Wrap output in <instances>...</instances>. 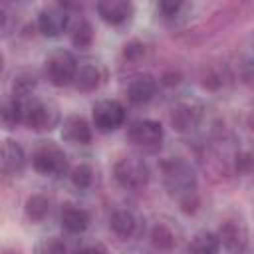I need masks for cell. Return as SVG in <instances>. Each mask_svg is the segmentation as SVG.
<instances>
[{
    "instance_id": "16",
    "label": "cell",
    "mask_w": 254,
    "mask_h": 254,
    "mask_svg": "<svg viewBox=\"0 0 254 254\" xmlns=\"http://www.w3.org/2000/svg\"><path fill=\"white\" fill-rule=\"evenodd\" d=\"M60 222H62V228L65 232H69V234H81L91 224V214L85 208H81V206L65 204L62 208Z\"/></svg>"
},
{
    "instance_id": "31",
    "label": "cell",
    "mask_w": 254,
    "mask_h": 254,
    "mask_svg": "<svg viewBox=\"0 0 254 254\" xmlns=\"http://www.w3.org/2000/svg\"><path fill=\"white\" fill-rule=\"evenodd\" d=\"M73 254H107L103 246L99 244H89V246H81L79 250H75Z\"/></svg>"
},
{
    "instance_id": "32",
    "label": "cell",
    "mask_w": 254,
    "mask_h": 254,
    "mask_svg": "<svg viewBox=\"0 0 254 254\" xmlns=\"http://www.w3.org/2000/svg\"><path fill=\"white\" fill-rule=\"evenodd\" d=\"M6 22H8V14H6V10L0 6V28H4Z\"/></svg>"
},
{
    "instance_id": "17",
    "label": "cell",
    "mask_w": 254,
    "mask_h": 254,
    "mask_svg": "<svg viewBox=\"0 0 254 254\" xmlns=\"http://www.w3.org/2000/svg\"><path fill=\"white\" fill-rule=\"evenodd\" d=\"M22 125V101L14 95H0V129L12 131Z\"/></svg>"
},
{
    "instance_id": "4",
    "label": "cell",
    "mask_w": 254,
    "mask_h": 254,
    "mask_svg": "<svg viewBox=\"0 0 254 254\" xmlns=\"http://www.w3.org/2000/svg\"><path fill=\"white\" fill-rule=\"evenodd\" d=\"M129 141L143 153H157L163 147L165 131L163 125L155 119H137L129 125Z\"/></svg>"
},
{
    "instance_id": "13",
    "label": "cell",
    "mask_w": 254,
    "mask_h": 254,
    "mask_svg": "<svg viewBox=\"0 0 254 254\" xmlns=\"http://www.w3.org/2000/svg\"><path fill=\"white\" fill-rule=\"evenodd\" d=\"M105 79V71L99 64L95 62H81L75 67V75H73V85L77 91L89 93L95 91Z\"/></svg>"
},
{
    "instance_id": "34",
    "label": "cell",
    "mask_w": 254,
    "mask_h": 254,
    "mask_svg": "<svg viewBox=\"0 0 254 254\" xmlns=\"http://www.w3.org/2000/svg\"><path fill=\"white\" fill-rule=\"evenodd\" d=\"M2 254H22V252H18V250H4Z\"/></svg>"
},
{
    "instance_id": "28",
    "label": "cell",
    "mask_w": 254,
    "mask_h": 254,
    "mask_svg": "<svg viewBox=\"0 0 254 254\" xmlns=\"http://www.w3.org/2000/svg\"><path fill=\"white\" fill-rule=\"evenodd\" d=\"M143 54H145V44L139 42V40H131V42H127L125 48H123V56H125L127 60H139Z\"/></svg>"
},
{
    "instance_id": "33",
    "label": "cell",
    "mask_w": 254,
    "mask_h": 254,
    "mask_svg": "<svg viewBox=\"0 0 254 254\" xmlns=\"http://www.w3.org/2000/svg\"><path fill=\"white\" fill-rule=\"evenodd\" d=\"M2 71H4V56L0 52V75H2Z\"/></svg>"
},
{
    "instance_id": "1",
    "label": "cell",
    "mask_w": 254,
    "mask_h": 254,
    "mask_svg": "<svg viewBox=\"0 0 254 254\" xmlns=\"http://www.w3.org/2000/svg\"><path fill=\"white\" fill-rule=\"evenodd\" d=\"M161 175L169 194L177 196L179 200L196 194V171L189 161L181 157L165 159L161 163Z\"/></svg>"
},
{
    "instance_id": "6",
    "label": "cell",
    "mask_w": 254,
    "mask_h": 254,
    "mask_svg": "<svg viewBox=\"0 0 254 254\" xmlns=\"http://www.w3.org/2000/svg\"><path fill=\"white\" fill-rule=\"evenodd\" d=\"M32 167L44 177H58L67 169V157L56 143H42L32 155Z\"/></svg>"
},
{
    "instance_id": "21",
    "label": "cell",
    "mask_w": 254,
    "mask_h": 254,
    "mask_svg": "<svg viewBox=\"0 0 254 254\" xmlns=\"http://www.w3.org/2000/svg\"><path fill=\"white\" fill-rule=\"evenodd\" d=\"M36 85H38L36 73H32V71H18L14 75V79H12V93L10 95H14L16 99H26V97H30L34 93Z\"/></svg>"
},
{
    "instance_id": "27",
    "label": "cell",
    "mask_w": 254,
    "mask_h": 254,
    "mask_svg": "<svg viewBox=\"0 0 254 254\" xmlns=\"http://www.w3.org/2000/svg\"><path fill=\"white\" fill-rule=\"evenodd\" d=\"M157 10L161 12L163 18L175 20V18L185 10V4H183V2H159V4H157Z\"/></svg>"
},
{
    "instance_id": "7",
    "label": "cell",
    "mask_w": 254,
    "mask_h": 254,
    "mask_svg": "<svg viewBox=\"0 0 254 254\" xmlns=\"http://www.w3.org/2000/svg\"><path fill=\"white\" fill-rule=\"evenodd\" d=\"M93 127L101 133H111L119 129L125 121V107L117 99H101L91 109Z\"/></svg>"
},
{
    "instance_id": "25",
    "label": "cell",
    "mask_w": 254,
    "mask_h": 254,
    "mask_svg": "<svg viewBox=\"0 0 254 254\" xmlns=\"http://www.w3.org/2000/svg\"><path fill=\"white\" fill-rule=\"evenodd\" d=\"M69 181L75 189H89L93 183V169L87 163H79L69 171Z\"/></svg>"
},
{
    "instance_id": "2",
    "label": "cell",
    "mask_w": 254,
    "mask_h": 254,
    "mask_svg": "<svg viewBox=\"0 0 254 254\" xmlns=\"http://www.w3.org/2000/svg\"><path fill=\"white\" fill-rule=\"evenodd\" d=\"M20 101H22V125L30 127L36 133H46L60 125V109L54 101L40 99L34 95Z\"/></svg>"
},
{
    "instance_id": "29",
    "label": "cell",
    "mask_w": 254,
    "mask_h": 254,
    "mask_svg": "<svg viewBox=\"0 0 254 254\" xmlns=\"http://www.w3.org/2000/svg\"><path fill=\"white\" fill-rule=\"evenodd\" d=\"M234 167H236V173H242V175H248L250 173V167H252V157L248 151H242L236 155V161H234Z\"/></svg>"
},
{
    "instance_id": "10",
    "label": "cell",
    "mask_w": 254,
    "mask_h": 254,
    "mask_svg": "<svg viewBox=\"0 0 254 254\" xmlns=\"http://www.w3.org/2000/svg\"><path fill=\"white\" fill-rule=\"evenodd\" d=\"M216 238H218V244L224 246L230 254H244L248 250V242H250L248 228L238 220L222 222L216 232Z\"/></svg>"
},
{
    "instance_id": "19",
    "label": "cell",
    "mask_w": 254,
    "mask_h": 254,
    "mask_svg": "<svg viewBox=\"0 0 254 254\" xmlns=\"http://www.w3.org/2000/svg\"><path fill=\"white\" fill-rule=\"evenodd\" d=\"M218 238L210 230H198L189 242V254H218Z\"/></svg>"
},
{
    "instance_id": "20",
    "label": "cell",
    "mask_w": 254,
    "mask_h": 254,
    "mask_svg": "<svg viewBox=\"0 0 254 254\" xmlns=\"http://www.w3.org/2000/svg\"><path fill=\"white\" fill-rule=\"evenodd\" d=\"M50 208H52V206H50L48 196H44V194H32V196L26 198L24 214H26V218L32 220V222H42V220L48 218Z\"/></svg>"
},
{
    "instance_id": "15",
    "label": "cell",
    "mask_w": 254,
    "mask_h": 254,
    "mask_svg": "<svg viewBox=\"0 0 254 254\" xmlns=\"http://www.w3.org/2000/svg\"><path fill=\"white\" fill-rule=\"evenodd\" d=\"M93 137L91 125L81 115H69L64 119L62 125V139L71 145H89Z\"/></svg>"
},
{
    "instance_id": "24",
    "label": "cell",
    "mask_w": 254,
    "mask_h": 254,
    "mask_svg": "<svg viewBox=\"0 0 254 254\" xmlns=\"http://www.w3.org/2000/svg\"><path fill=\"white\" fill-rule=\"evenodd\" d=\"M230 79V73L224 65H208L204 67V73H202V83L204 87L208 89H220L228 83Z\"/></svg>"
},
{
    "instance_id": "5",
    "label": "cell",
    "mask_w": 254,
    "mask_h": 254,
    "mask_svg": "<svg viewBox=\"0 0 254 254\" xmlns=\"http://www.w3.org/2000/svg\"><path fill=\"white\" fill-rule=\"evenodd\" d=\"M75 67L77 62L75 58L65 52V50H56L52 52L46 62H44V69H46V77L52 85L56 87H65L69 83H73V75H75Z\"/></svg>"
},
{
    "instance_id": "26",
    "label": "cell",
    "mask_w": 254,
    "mask_h": 254,
    "mask_svg": "<svg viewBox=\"0 0 254 254\" xmlns=\"http://www.w3.org/2000/svg\"><path fill=\"white\" fill-rule=\"evenodd\" d=\"M34 254H67L65 242L58 236H46L36 242Z\"/></svg>"
},
{
    "instance_id": "9",
    "label": "cell",
    "mask_w": 254,
    "mask_h": 254,
    "mask_svg": "<svg viewBox=\"0 0 254 254\" xmlns=\"http://www.w3.org/2000/svg\"><path fill=\"white\" fill-rule=\"evenodd\" d=\"M36 26L40 30L42 36L46 38H58L62 36L67 26H69V14L65 10V6L62 4H54V6H46L38 12V20Z\"/></svg>"
},
{
    "instance_id": "22",
    "label": "cell",
    "mask_w": 254,
    "mask_h": 254,
    "mask_svg": "<svg viewBox=\"0 0 254 254\" xmlns=\"http://www.w3.org/2000/svg\"><path fill=\"white\" fill-rule=\"evenodd\" d=\"M149 238H151L153 248L163 250V252L173 250V248H175V244H177V238H175L173 230H171L167 224H163V222H159V224H155V226H153V230H151V236H149Z\"/></svg>"
},
{
    "instance_id": "3",
    "label": "cell",
    "mask_w": 254,
    "mask_h": 254,
    "mask_svg": "<svg viewBox=\"0 0 254 254\" xmlns=\"http://www.w3.org/2000/svg\"><path fill=\"white\" fill-rule=\"evenodd\" d=\"M149 167L141 157L127 155L121 157L113 167V179L119 187L127 190H139L149 183Z\"/></svg>"
},
{
    "instance_id": "12",
    "label": "cell",
    "mask_w": 254,
    "mask_h": 254,
    "mask_svg": "<svg viewBox=\"0 0 254 254\" xmlns=\"http://www.w3.org/2000/svg\"><path fill=\"white\" fill-rule=\"evenodd\" d=\"M157 87L159 83L151 73H137L127 81V99L133 105H145L155 97Z\"/></svg>"
},
{
    "instance_id": "14",
    "label": "cell",
    "mask_w": 254,
    "mask_h": 254,
    "mask_svg": "<svg viewBox=\"0 0 254 254\" xmlns=\"http://www.w3.org/2000/svg\"><path fill=\"white\" fill-rule=\"evenodd\" d=\"M95 10H97L99 18L111 26H121V24L129 22L133 16V4L125 2V0H101V2H97Z\"/></svg>"
},
{
    "instance_id": "18",
    "label": "cell",
    "mask_w": 254,
    "mask_h": 254,
    "mask_svg": "<svg viewBox=\"0 0 254 254\" xmlns=\"http://www.w3.org/2000/svg\"><path fill=\"white\" fill-rule=\"evenodd\" d=\"M137 226H139V220L135 216L133 210L129 208H119L111 214L109 218V228L113 230V234H117L119 238H129L137 232Z\"/></svg>"
},
{
    "instance_id": "23",
    "label": "cell",
    "mask_w": 254,
    "mask_h": 254,
    "mask_svg": "<svg viewBox=\"0 0 254 254\" xmlns=\"http://www.w3.org/2000/svg\"><path fill=\"white\" fill-rule=\"evenodd\" d=\"M71 44L77 50H87L93 44V28L87 20H79L71 28Z\"/></svg>"
},
{
    "instance_id": "11",
    "label": "cell",
    "mask_w": 254,
    "mask_h": 254,
    "mask_svg": "<svg viewBox=\"0 0 254 254\" xmlns=\"http://www.w3.org/2000/svg\"><path fill=\"white\" fill-rule=\"evenodd\" d=\"M26 167V151L16 139L0 141V173L6 177H16Z\"/></svg>"
},
{
    "instance_id": "8",
    "label": "cell",
    "mask_w": 254,
    "mask_h": 254,
    "mask_svg": "<svg viewBox=\"0 0 254 254\" xmlns=\"http://www.w3.org/2000/svg\"><path fill=\"white\" fill-rule=\"evenodd\" d=\"M169 119H171V125H173L175 131L190 133L202 121V105L194 99H183L171 109Z\"/></svg>"
},
{
    "instance_id": "30",
    "label": "cell",
    "mask_w": 254,
    "mask_h": 254,
    "mask_svg": "<svg viewBox=\"0 0 254 254\" xmlns=\"http://www.w3.org/2000/svg\"><path fill=\"white\" fill-rule=\"evenodd\" d=\"M159 83H163V85H169V87H173V85L181 83V73H179V71H175V69H171V71H165V73L161 75Z\"/></svg>"
}]
</instances>
